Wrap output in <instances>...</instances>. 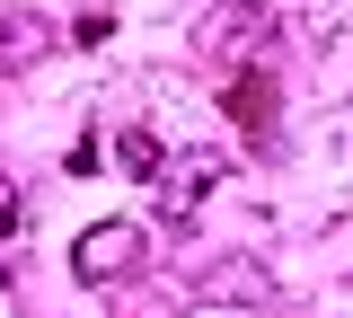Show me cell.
Returning a JSON list of instances; mask_svg holds the SVG:
<instances>
[{"label":"cell","instance_id":"1","mask_svg":"<svg viewBox=\"0 0 353 318\" xmlns=\"http://www.w3.org/2000/svg\"><path fill=\"white\" fill-rule=\"evenodd\" d=\"M132 257H141V230L132 221H97V230H80V248H71V274H80V283H124Z\"/></svg>","mask_w":353,"mask_h":318},{"label":"cell","instance_id":"2","mask_svg":"<svg viewBox=\"0 0 353 318\" xmlns=\"http://www.w3.org/2000/svg\"><path fill=\"white\" fill-rule=\"evenodd\" d=\"M230 115H239L248 150H274V80H265V71H239V80H230Z\"/></svg>","mask_w":353,"mask_h":318},{"label":"cell","instance_id":"3","mask_svg":"<svg viewBox=\"0 0 353 318\" xmlns=\"http://www.w3.org/2000/svg\"><path fill=\"white\" fill-rule=\"evenodd\" d=\"M115 150H124V168H132L141 186L168 168V150H159V133H150V124H124V141H115Z\"/></svg>","mask_w":353,"mask_h":318},{"label":"cell","instance_id":"4","mask_svg":"<svg viewBox=\"0 0 353 318\" xmlns=\"http://www.w3.org/2000/svg\"><path fill=\"white\" fill-rule=\"evenodd\" d=\"M203 186H221V159H212V150H203V159H185V168H176V195H168V212H176V221H185V212H194V203H203Z\"/></svg>","mask_w":353,"mask_h":318},{"label":"cell","instance_id":"5","mask_svg":"<svg viewBox=\"0 0 353 318\" xmlns=\"http://www.w3.org/2000/svg\"><path fill=\"white\" fill-rule=\"evenodd\" d=\"M44 53V27L36 18H9V27H0V62H36Z\"/></svg>","mask_w":353,"mask_h":318}]
</instances>
